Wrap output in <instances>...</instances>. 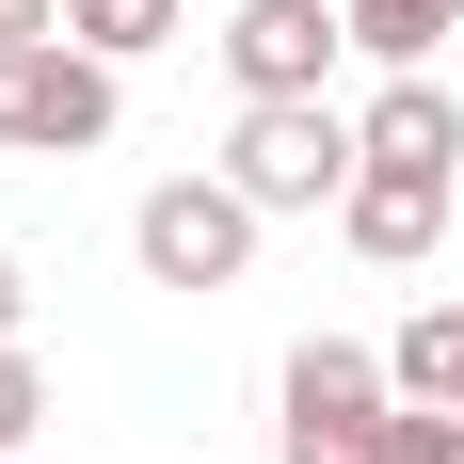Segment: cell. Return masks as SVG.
I'll list each match as a JSON object with an SVG mask.
<instances>
[{"label":"cell","mask_w":464,"mask_h":464,"mask_svg":"<svg viewBox=\"0 0 464 464\" xmlns=\"http://www.w3.org/2000/svg\"><path fill=\"white\" fill-rule=\"evenodd\" d=\"M256 225H273V208L208 160V177H160L129 208V256H144V288H240L256 273Z\"/></svg>","instance_id":"3957f363"},{"label":"cell","mask_w":464,"mask_h":464,"mask_svg":"<svg viewBox=\"0 0 464 464\" xmlns=\"http://www.w3.org/2000/svg\"><path fill=\"white\" fill-rule=\"evenodd\" d=\"M16 321H33V273H16V240H0V353H16Z\"/></svg>","instance_id":"5bb4252c"},{"label":"cell","mask_w":464,"mask_h":464,"mask_svg":"<svg viewBox=\"0 0 464 464\" xmlns=\"http://www.w3.org/2000/svg\"><path fill=\"white\" fill-rule=\"evenodd\" d=\"M336 64H353V0H240L225 16L240 96H336Z\"/></svg>","instance_id":"277c9868"},{"label":"cell","mask_w":464,"mask_h":464,"mask_svg":"<svg viewBox=\"0 0 464 464\" xmlns=\"http://www.w3.org/2000/svg\"><path fill=\"white\" fill-rule=\"evenodd\" d=\"M225 177L256 192V208H336V192L369 177V129L336 112V96H240V129H225Z\"/></svg>","instance_id":"6da1fadb"},{"label":"cell","mask_w":464,"mask_h":464,"mask_svg":"<svg viewBox=\"0 0 464 464\" xmlns=\"http://www.w3.org/2000/svg\"><path fill=\"white\" fill-rule=\"evenodd\" d=\"M384 464H464V417H449V401H401V432H384Z\"/></svg>","instance_id":"8fae6325"},{"label":"cell","mask_w":464,"mask_h":464,"mask_svg":"<svg viewBox=\"0 0 464 464\" xmlns=\"http://www.w3.org/2000/svg\"><path fill=\"white\" fill-rule=\"evenodd\" d=\"M449 208H464V177H401V160H369V177L336 192V240L384 256V273H417L432 240H449Z\"/></svg>","instance_id":"5b68a950"},{"label":"cell","mask_w":464,"mask_h":464,"mask_svg":"<svg viewBox=\"0 0 464 464\" xmlns=\"http://www.w3.org/2000/svg\"><path fill=\"white\" fill-rule=\"evenodd\" d=\"M33 417H48V369H33V353H0V449H33Z\"/></svg>","instance_id":"7c38bea8"},{"label":"cell","mask_w":464,"mask_h":464,"mask_svg":"<svg viewBox=\"0 0 464 464\" xmlns=\"http://www.w3.org/2000/svg\"><path fill=\"white\" fill-rule=\"evenodd\" d=\"M353 129H369V160H401V177H464V96L432 81V64H401Z\"/></svg>","instance_id":"8992f818"},{"label":"cell","mask_w":464,"mask_h":464,"mask_svg":"<svg viewBox=\"0 0 464 464\" xmlns=\"http://www.w3.org/2000/svg\"><path fill=\"white\" fill-rule=\"evenodd\" d=\"M384 369H401V401H449L464 417V304H417V321L384 336Z\"/></svg>","instance_id":"52a82bcc"},{"label":"cell","mask_w":464,"mask_h":464,"mask_svg":"<svg viewBox=\"0 0 464 464\" xmlns=\"http://www.w3.org/2000/svg\"><path fill=\"white\" fill-rule=\"evenodd\" d=\"M384 432H401V401L384 417H273V464H384Z\"/></svg>","instance_id":"30bf717a"},{"label":"cell","mask_w":464,"mask_h":464,"mask_svg":"<svg viewBox=\"0 0 464 464\" xmlns=\"http://www.w3.org/2000/svg\"><path fill=\"white\" fill-rule=\"evenodd\" d=\"M112 112H129V64H96L81 33L0 48V160H96Z\"/></svg>","instance_id":"7a4b0ae2"},{"label":"cell","mask_w":464,"mask_h":464,"mask_svg":"<svg viewBox=\"0 0 464 464\" xmlns=\"http://www.w3.org/2000/svg\"><path fill=\"white\" fill-rule=\"evenodd\" d=\"M64 33V0H0V48H48Z\"/></svg>","instance_id":"4fadbf2b"},{"label":"cell","mask_w":464,"mask_h":464,"mask_svg":"<svg viewBox=\"0 0 464 464\" xmlns=\"http://www.w3.org/2000/svg\"><path fill=\"white\" fill-rule=\"evenodd\" d=\"M449 33H464V0H353V48H369L384 81H401V64H432Z\"/></svg>","instance_id":"ba28073f"},{"label":"cell","mask_w":464,"mask_h":464,"mask_svg":"<svg viewBox=\"0 0 464 464\" xmlns=\"http://www.w3.org/2000/svg\"><path fill=\"white\" fill-rule=\"evenodd\" d=\"M0 464H33V449H0Z\"/></svg>","instance_id":"9a60e30c"},{"label":"cell","mask_w":464,"mask_h":464,"mask_svg":"<svg viewBox=\"0 0 464 464\" xmlns=\"http://www.w3.org/2000/svg\"><path fill=\"white\" fill-rule=\"evenodd\" d=\"M64 33L96 64H144V48H177V0H64Z\"/></svg>","instance_id":"9c48e42d"}]
</instances>
